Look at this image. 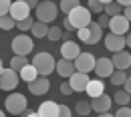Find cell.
<instances>
[{"mask_svg": "<svg viewBox=\"0 0 131 117\" xmlns=\"http://www.w3.org/2000/svg\"><path fill=\"white\" fill-rule=\"evenodd\" d=\"M89 28H91V38H89V45H97L99 40L103 38V26H101L99 22H91V24H89Z\"/></svg>", "mask_w": 131, "mask_h": 117, "instance_id": "22", "label": "cell"}, {"mask_svg": "<svg viewBox=\"0 0 131 117\" xmlns=\"http://www.w3.org/2000/svg\"><path fill=\"white\" fill-rule=\"evenodd\" d=\"M77 36L81 38L83 42H87V45H89V38H91V28H89V26H83V28H79V30H77Z\"/></svg>", "mask_w": 131, "mask_h": 117, "instance_id": "33", "label": "cell"}, {"mask_svg": "<svg viewBox=\"0 0 131 117\" xmlns=\"http://www.w3.org/2000/svg\"><path fill=\"white\" fill-rule=\"evenodd\" d=\"M123 89H125L127 93H131V77H127V79H125V83H123Z\"/></svg>", "mask_w": 131, "mask_h": 117, "instance_id": "39", "label": "cell"}, {"mask_svg": "<svg viewBox=\"0 0 131 117\" xmlns=\"http://www.w3.org/2000/svg\"><path fill=\"white\" fill-rule=\"evenodd\" d=\"M63 36H65V33H63V28H59V26H50L49 34H47V38L52 40V42H54V40H61Z\"/></svg>", "mask_w": 131, "mask_h": 117, "instance_id": "30", "label": "cell"}, {"mask_svg": "<svg viewBox=\"0 0 131 117\" xmlns=\"http://www.w3.org/2000/svg\"><path fill=\"white\" fill-rule=\"evenodd\" d=\"M12 52L14 55H28V52H32L34 49V42H32V38L28 36V34H18V36H14L12 38Z\"/></svg>", "mask_w": 131, "mask_h": 117, "instance_id": "5", "label": "cell"}, {"mask_svg": "<svg viewBox=\"0 0 131 117\" xmlns=\"http://www.w3.org/2000/svg\"><path fill=\"white\" fill-rule=\"evenodd\" d=\"M69 115H71L69 105H61V103H59V117H69Z\"/></svg>", "mask_w": 131, "mask_h": 117, "instance_id": "37", "label": "cell"}, {"mask_svg": "<svg viewBox=\"0 0 131 117\" xmlns=\"http://www.w3.org/2000/svg\"><path fill=\"white\" fill-rule=\"evenodd\" d=\"M38 75H40V73H38V69L34 67L32 63H28L26 67H24L22 71H20V79H22V81H26V83H30V81H34V79H36Z\"/></svg>", "mask_w": 131, "mask_h": 117, "instance_id": "20", "label": "cell"}, {"mask_svg": "<svg viewBox=\"0 0 131 117\" xmlns=\"http://www.w3.org/2000/svg\"><path fill=\"white\" fill-rule=\"evenodd\" d=\"M32 24H34L32 16H28V18L18 20V22H16V28H20V30H30V28H32Z\"/></svg>", "mask_w": 131, "mask_h": 117, "instance_id": "32", "label": "cell"}, {"mask_svg": "<svg viewBox=\"0 0 131 117\" xmlns=\"http://www.w3.org/2000/svg\"><path fill=\"white\" fill-rule=\"evenodd\" d=\"M10 14L16 18V20H22V18L30 16V6L24 2V0H16L12 2V8H10Z\"/></svg>", "mask_w": 131, "mask_h": 117, "instance_id": "16", "label": "cell"}, {"mask_svg": "<svg viewBox=\"0 0 131 117\" xmlns=\"http://www.w3.org/2000/svg\"><path fill=\"white\" fill-rule=\"evenodd\" d=\"M129 18L125 14H117V16H111V22H109V30L117 34H127L129 33Z\"/></svg>", "mask_w": 131, "mask_h": 117, "instance_id": "9", "label": "cell"}, {"mask_svg": "<svg viewBox=\"0 0 131 117\" xmlns=\"http://www.w3.org/2000/svg\"><path fill=\"white\" fill-rule=\"evenodd\" d=\"M49 75H38L34 81H30L28 83V91L32 93V95H45L47 91H49Z\"/></svg>", "mask_w": 131, "mask_h": 117, "instance_id": "10", "label": "cell"}, {"mask_svg": "<svg viewBox=\"0 0 131 117\" xmlns=\"http://www.w3.org/2000/svg\"><path fill=\"white\" fill-rule=\"evenodd\" d=\"M111 103H113V97H109L107 93H103V95H99V97H93V99H91L93 111L99 113V115H101V113H105V111H109Z\"/></svg>", "mask_w": 131, "mask_h": 117, "instance_id": "12", "label": "cell"}, {"mask_svg": "<svg viewBox=\"0 0 131 117\" xmlns=\"http://www.w3.org/2000/svg\"><path fill=\"white\" fill-rule=\"evenodd\" d=\"M111 61H113L115 69H129L131 67V52H127V50H117V52H113V57H111Z\"/></svg>", "mask_w": 131, "mask_h": 117, "instance_id": "17", "label": "cell"}, {"mask_svg": "<svg viewBox=\"0 0 131 117\" xmlns=\"http://www.w3.org/2000/svg\"><path fill=\"white\" fill-rule=\"evenodd\" d=\"M18 77H20L18 71H14L12 67L4 69V65H2V71H0V87H2V91H12L18 85Z\"/></svg>", "mask_w": 131, "mask_h": 117, "instance_id": "6", "label": "cell"}, {"mask_svg": "<svg viewBox=\"0 0 131 117\" xmlns=\"http://www.w3.org/2000/svg\"><path fill=\"white\" fill-rule=\"evenodd\" d=\"M105 93V83H103V79L99 77V79H91L89 85H87V95L93 99V97H99V95H103Z\"/></svg>", "mask_w": 131, "mask_h": 117, "instance_id": "19", "label": "cell"}, {"mask_svg": "<svg viewBox=\"0 0 131 117\" xmlns=\"http://www.w3.org/2000/svg\"><path fill=\"white\" fill-rule=\"evenodd\" d=\"M87 6H89V10H91V12H95V14L105 12V4H103L101 0H89V2H87Z\"/></svg>", "mask_w": 131, "mask_h": 117, "instance_id": "31", "label": "cell"}, {"mask_svg": "<svg viewBox=\"0 0 131 117\" xmlns=\"http://www.w3.org/2000/svg\"><path fill=\"white\" fill-rule=\"evenodd\" d=\"M73 91H75V89L71 87V83H63L61 85V93H63V95H71Z\"/></svg>", "mask_w": 131, "mask_h": 117, "instance_id": "38", "label": "cell"}, {"mask_svg": "<svg viewBox=\"0 0 131 117\" xmlns=\"http://www.w3.org/2000/svg\"><path fill=\"white\" fill-rule=\"evenodd\" d=\"M38 117H59V103L57 101H42L36 109Z\"/></svg>", "mask_w": 131, "mask_h": 117, "instance_id": "14", "label": "cell"}, {"mask_svg": "<svg viewBox=\"0 0 131 117\" xmlns=\"http://www.w3.org/2000/svg\"><path fill=\"white\" fill-rule=\"evenodd\" d=\"M117 2H119L121 6H129V4H131V0H117Z\"/></svg>", "mask_w": 131, "mask_h": 117, "instance_id": "43", "label": "cell"}, {"mask_svg": "<svg viewBox=\"0 0 131 117\" xmlns=\"http://www.w3.org/2000/svg\"><path fill=\"white\" fill-rule=\"evenodd\" d=\"M129 99H131V93H127L125 89H123V91H117L113 95V101H117V105H127Z\"/></svg>", "mask_w": 131, "mask_h": 117, "instance_id": "29", "label": "cell"}, {"mask_svg": "<svg viewBox=\"0 0 131 117\" xmlns=\"http://www.w3.org/2000/svg\"><path fill=\"white\" fill-rule=\"evenodd\" d=\"M59 6L54 4V2H50V0H45V2H40L38 6H36V20H42V22H52L57 14H59Z\"/></svg>", "mask_w": 131, "mask_h": 117, "instance_id": "4", "label": "cell"}, {"mask_svg": "<svg viewBox=\"0 0 131 117\" xmlns=\"http://www.w3.org/2000/svg\"><path fill=\"white\" fill-rule=\"evenodd\" d=\"M109 22H111V16H109V14H105V12H103V14L99 16V24H101L103 28H109Z\"/></svg>", "mask_w": 131, "mask_h": 117, "instance_id": "36", "label": "cell"}, {"mask_svg": "<svg viewBox=\"0 0 131 117\" xmlns=\"http://www.w3.org/2000/svg\"><path fill=\"white\" fill-rule=\"evenodd\" d=\"M75 111H77L79 115H89V113L93 111V105H91V101L81 99V101H77V105H75Z\"/></svg>", "mask_w": 131, "mask_h": 117, "instance_id": "25", "label": "cell"}, {"mask_svg": "<svg viewBox=\"0 0 131 117\" xmlns=\"http://www.w3.org/2000/svg\"><path fill=\"white\" fill-rule=\"evenodd\" d=\"M61 55H63L65 59L75 61V59L81 55V49H79V45H77V42H73V40H65V42L61 45Z\"/></svg>", "mask_w": 131, "mask_h": 117, "instance_id": "18", "label": "cell"}, {"mask_svg": "<svg viewBox=\"0 0 131 117\" xmlns=\"http://www.w3.org/2000/svg\"><path fill=\"white\" fill-rule=\"evenodd\" d=\"M10 8H12V0H0V16L10 14Z\"/></svg>", "mask_w": 131, "mask_h": 117, "instance_id": "34", "label": "cell"}, {"mask_svg": "<svg viewBox=\"0 0 131 117\" xmlns=\"http://www.w3.org/2000/svg\"><path fill=\"white\" fill-rule=\"evenodd\" d=\"M95 65H97V59L93 52H81L77 59H75V67L77 71H83V73H91L95 71Z\"/></svg>", "mask_w": 131, "mask_h": 117, "instance_id": "8", "label": "cell"}, {"mask_svg": "<svg viewBox=\"0 0 131 117\" xmlns=\"http://www.w3.org/2000/svg\"><path fill=\"white\" fill-rule=\"evenodd\" d=\"M105 14H109V16H117V14H123V6L115 0V2H109V4H105Z\"/></svg>", "mask_w": 131, "mask_h": 117, "instance_id": "27", "label": "cell"}, {"mask_svg": "<svg viewBox=\"0 0 131 117\" xmlns=\"http://www.w3.org/2000/svg\"><path fill=\"white\" fill-rule=\"evenodd\" d=\"M89 73H83V71H75L71 77H69V83L75 91H87V85H89Z\"/></svg>", "mask_w": 131, "mask_h": 117, "instance_id": "11", "label": "cell"}, {"mask_svg": "<svg viewBox=\"0 0 131 117\" xmlns=\"http://www.w3.org/2000/svg\"><path fill=\"white\" fill-rule=\"evenodd\" d=\"M24 2H26V4H28V6H30V8H36V6H38V4H40V2H38V0H24Z\"/></svg>", "mask_w": 131, "mask_h": 117, "instance_id": "41", "label": "cell"}, {"mask_svg": "<svg viewBox=\"0 0 131 117\" xmlns=\"http://www.w3.org/2000/svg\"><path fill=\"white\" fill-rule=\"evenodd\" d=\"M123 14L131 20V4H129V6H123Z\"/></svg>", "mask_w": 131, "mask_h": 117, "instance_id": "40", "label": "cell"}, {"mask_svg": "<svg viewBox=\"0 0 131 117\" xmlns=\"http://www.w3.org/2000/svg\"><path fill=\"white\" fill-rule=\"evenodd\" d=\"M81 4V0H61V4H59V8L65 12V14H69L73 8H77Z\"/></svg>", "mask_w": 131, "mask_h": 117, "instance_id": "28", "label": "cell"}, {"mask_svg": "<svg viewBox=\"0 0 131 117\" xmlns=\"http://www.w3.org/2000/svg\"><path fill=\"white\" fill-rule=\"evenodd\" d=\"M22 115H26V117H32V115H38V113H36V111H30V109H26V111H24Z\"/></svg>", "mask_w": 131, "mask_h": 117, "instance_id": "42", "label": "cell"}, {"mask_svg": "<svg viewBox=\"0 0 131 117\" xmlns=\"http://www.w3.org/2000/svg\"><path fill=\"white\" fill-rule=\"evenodd\" d=\"M125 38H127V47H129V49H131V30H129V33H127V34H125Z\"/></svg>", "mask_w": 131, "mask_h": 117, "instance_id": "44", "label": "cell"}, {"mask_svg": "<svg viewBox=\"0 0 131 117\" xmlns=\"http://www.w3.org/2000/svg\"><path fill=\"white\" fill-rule=\"evenodd\" d=\"M32 65L38 69L40 75H50L52 71H57V61H54V57L50 52H38V55H34Z\"/></svg>", "mask_w": 131, "mask_h": 117, "instance_id": "2", "label": "cell"}, {"mask_svg": "<svg viewBox=\"0 0 131 117\" xmlns=\"http://www.w3.org/2000/svg\"><path fill=\"white\" fill-rule=\"evenodd\" d=\"M91 10L89 8H85V6H77V8H73L69 14H67L65 18V28L71 33V30H79V28H83V26H89L93 20H91Z\"/></svg>", "mask_w": 131, "mask_h": 117, "instance_id": "1", "label": "cell"}, {"mask_svg": "<svg viewBox=\"0 0 131 117\" xmlns=\"http://www.w3.org/2000/svg\"><path fill=\"white\" fill-rule=\"evenodd\" d=\"M26 65H28V59H26L24 55H14V57L10 59V67L14 69V71H18V73L26 67Z\"/></svg>", "mask_w": 131, "mask_h": 117, "instance_id": "23", "label": "cell"}, {"mask_svg": "<svg viewBox=\"0 0 131 117\" xmlns=\"http://www.w3.org/2000/svg\"><path fill=\"white\" fill-rule=\"evenodd\" d=\"M49 22H42V20H38V22H34L32 28H30V33H32L34 38H45L47 34H49Z\"/></svg>", "mask_w": 131, "mask_h": 117, "instance_id": "21", "label": "cell"}, {"mask_svg": "<svg viewBox=\"0 0 131 117\" xmlns=\"http://www.w3.org/2000/svg\"><path fill=\"white\" fill-rule=\"evenodd\" d=\"M103 4H109V2H115V0H101Z\"/></svg>", "mask_w": 131, "mask_h": 117, "instance_id": "45", "label": "cell"}, {"mask_svg": "<svg viewBox=\"0 0 131 117\" xmlns=\"http://www.w3.org/2000/svg\"><path fill=\"white\" fill-rule=\"evenodd\" d=\"M115 115H117V117H131V109L127 107V105H121V107L117 109Z\"/></svg>", "mask_w": 131, "mask_h": 117, "instance_id": "35", "label": "cell"}, {"mask_svg": "<svg viewBox=\"0 0 131 117\" xmlns=\"http://www.w3.org/2000/svg\"><path fill=\"white\" fill-rule=\"evenodd\" d=\"M103 40H105V49L111 50V52H117V50H123L127 47V38H125V34H117V33H111L105 34L103 36Z\"/></svg>", "mask_w": 131, "mask_h": 117, "instance_id": "7", "label": "cell"}, {"mask_svg": "<svg viewBox=\"0 0 131 117\" xmlns=\"http://www.w3.org/2000/svg\"><path fill=\"white\" fill-rule=\"evenodd\" d=\"M16 18L12 16V14H4V16H0V28L2 30H10V28H14L16 26Z\"/></svg>", "mask_w": 131, "mask_h": 117, "instance_id": "26", "label": "cell"}, {"mask_svg": "<svg viewBox=\"0 0 131 117\" xmlns=\"http://www.w3.org/2000/svg\"><path fill=\"white\" fill-rule=\"evenodd\" d=\"M111 83L115 85V87H123V83H125V79H127V75H125V71L123 69H115L113 73H111Z\"/></svg>", "mask_w": 131, "mask_h": 117, "instance_id": "24", "label": "cell"}, {"mask_svg": "<svg viewBox=\"0 0 131 117\" xmlns=\"http://www.w3.org/2000/svg\"><path fill=\"white\" fill-rule=\"evenodd\" d=\"M113 71H115V65H113L111 59H105V57L97 59V65H95V73H97V77H101V79L111 77Z\"/></svg>", "mask_w": 131, "mask_h": 117, "instance_id": "13", "label": "cell"}, {"mask_svg": "<svg viewBox=\"0 0 131 117\" xmlns=\"http://www.w3.org/2000/svg\"><path fill=\"white\" fill-rule=\"evenodd\" d=\"M75 71H77V67H75V61H71V59H65V57H61V59L57 61V73H59L61 77L69 79V77H71Z\"/></svg>", "mask_w": 131, "mask_h": 117, "instance_id": "15", "label": "cell"}, {"mask_svg": "<svg viewBox=\"0 0 131 117\" xmlns=\"http://www.w3.org/2000/svg\"><path fill=\"white\" fill-rule=\"evenodd\" d=\"M26 97L22 95V93H10L6 101H4V107H6V111L8 113H12V115H22L24 111H26Z\"/></svg>", "mask_w": 131, "mask_h": 117, "instance_id": "3", "label": "cell"}]
</instances>
